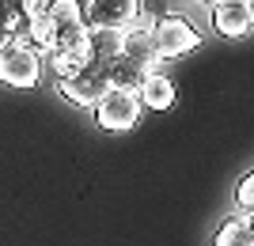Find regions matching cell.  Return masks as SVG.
Instances as JSON below:
<instances>
[{"label": "cell", "mask_w": 254, "mask_h": 246, "mask_svg": "<svg viewBox=\"0 0 254 246\" xmlns=\"http://www.w3.org/2000/svg\"><path fill=\"white\" fill-rule=\"evenodd\" d=\"M23 31H27V19L19 11V0H0V42L19 38Z\"/></svg>", "instance_id": "obj_12"}, {"label": "cell", "mask_w": 254, "mask_h": 246, "mask_svg": "<svg viewBox=\"0 0 254 246\" xmlns=\"http://www.w3.org/2000/svg\"><path fill=\"white\" fill-rule=\"evenodd\" d=\"M137 98H140V106L144 110H171L175 106V84H171V76H163V72H148L144 80H140V87H137Z\"/></svg>", "instance_id": "obj_8"}, {"label": "cell", "mask_w": 254, "mask_h": 246, "mask_svg": "<svg viewBox=\"0 0 254 246\" xmlns=\"http://www.w3.org/2000/svg\"><path fill=\"white\" fill-rule=\"evenodd\" d=\"M0 46H4V42H0Z\"/></svg>", "instance_id": "obj_22"}, {"label": "cell", "mask_w": 254, "mask_h": 246, "mask_svg": "<svg viewBox=\"0 0 254 246\" xmlns=\"http://www.w3.org/2000/svg\"><path fill=\"white\" fill-rule=\"evenodd\" d=\"M19 11H23V19H38V15L50 11V0H19Z\"/></svg>", "instance_id": "obj_16"}, {"label": "cell", "mask_w": 254, "mask_h": 246, "mask_svg": "<svg viewBox=\"0 0 254 246\" xmlns=\"http://www.w3.org/2000/svg\"><path fill=\"white\" fill-rule=\"evenodd\" d=\"M122 53L129 57V61H137L140 68H144V76L148 72H163L159 68V53H156V42H152V31H140V27H126V46H122Z\"/></svg>", "instance_id": "obj_7"}, {"label": "cell", "mask_w": 254, "mask_h": 246, "mask_svg": "<svg viewBox=\"0 0 254 246\" xmlns=\"http://www.w3.org/2000/svg\"><path fill=\"white\" fill-rule=\"evenodd\" d=\"M212 31L220 38H247L254 31L247 4H239V0H216L212 4Z\"/></svg>", "instance_id": "obj_6"}, {"label": "cell", "mask_w": 254, "mask_h": 246, "mask_svg": "<svg viewBox=\"0 0 254 246\" xmlns=\"http://www.w3.org/2000/svg\"><path fill=\"white\" fill-rule=\"evenodd\" d=\"M152 42H156L159 61H175V57H186L201 46V31L193 27L186 15H175V11H159L156 27H152Z\"/></svg>", "instance_id": "obj_2"}, {"label": "cell", "mask_w": 254, "mask_h": 246, "mask_svg": "<svg viewBox=\"0 0 254 246\" xmlns=\"http://www.w3.org/2000/svg\"><path fill=\"white\" fill-rule=\"evenodd\" d=\"M201 4H216V0H201Z\"/></svg>", "instance_id": "obj_19"}, {"label": "cell", "mask_w": 254, "mask_h": 246, "mask_svg": "<svg viewBox=\"0 0 254 246\" xmlns=\"http://www.w3.org/2000/svg\"><path fill=\"white\" fill-rule=\"evenodd\" d=\"M91 114H95V125L103 129V133H126V129H133L140 121L144 106H140L137 91H114V87H110Z\"/></svg>", "instance_id": "obj_3"}, {"label": "cell", "mask_w": 254, "mask_h": 246, "mask_svg": "<svg viewBox=\"0 0 254 246\" xmlns=\"http://www.w3.org/2000/svg\"><path fill=\"white\" fill-rule=\"evenodd\" d=\"M80 4H87V0H80Z\"/></svg>", "instance_id": "obj_21"}, {"label": "cell", "mask_w": 254, "mask_h": 246, "mask_svg": "<svg viewBox=\"0 0 254 246\" xmlns=\"http://www.w3.org/2000/svg\"><path fill=\"white\" fill-rule=\"evenodd\" d=\"M42 80V53L34 49L27 38H8L0 46V84L15 87V91H31Z\"/></svg>", "instance_id": "obj_1"}, {"label": "cell", "mask_w": 254, "mask_h": 246, "mask_svg": "<svg viewBox=\"0 0 254 246\" xmlns=\"http://www.w3.org/2000/svg\"><path fill=\"white\" fill-rule=\"evenodd\" d=\"M247 11H251V27H254V0H247Z\"/></svg>", "instance_id": "obj_18"}, {"label": "cell", "mask_w": 254, "mask_h": 246, "mask_svg": "<svg viewBox=\"0 0 254 246\" xmlns=\"http://www.w3.org/2000/svg\"><path fill=\"white\" fill-rule=\"evenodd\" d=\"M243 224H247V227L254 231V212H247V216H243Z\"/></svg>", "instance_id": "obj_17"}, {"label": "cell", "mask_w": 254, "mask_h": 246, "mask_svg": "<svg viewBox=\"0 0 254 246\" xmlns=\"http://www.w3.org/2000/svg\"><path fill=\"white\" fill-rule=\"evenodd\" d=\"M235 208H239V212H254V171L251 174H243V178H239V186H235Z\"/></svg>", "instance_id": "obj_15"}, {"label": "cell", "mask_w": 254, "mask_h": 246, "mask_svg": "<svg viewBox=\"0 0 254 246\" xmlns=\"http://www.w3.org/2000/svg\"><path fill=\"white\" fill-rule=\"evenodd\" d=\"M144 8V0H87L84 4V19L87 27H118L126 31L137 19V11Z\"/></svg>", "instance_id": "obj_5"}, {"label": "cell", "mask_w": 254, "mask_h": 246, "mask_svg": "<svg viewBox=\"0 0 254 246\" xmlns=\"http://www.w3.org/2000/svg\"><path fill=\"white\" fill-rule=\"evenodd\" d=\"M239 4H247V0H239Z\"/></svg>", "instance_id": "obj_20"}, {"label": "cell", "mask_w": 254, "mask_h": 246, "mask_svg": "<svg viewBox=\"0 0 254 246\" xmlns=\"http://www.w3.org/2000/svg\"><path fill=\"white\" fill-rule=\"evenodd\" d=\"M46 15H50L57 27H61V23H87L80 0H50V11H46Z\"/></svg>", "instance_id": "obj_14"}, {"label": "cell", "mask_w": 254, "mask_h": 246, "mask_svg": "<svg viewBox=\"0 0 254 246\" xmlns=\"http://www.w3.org/2000/svg\"><path fill=\"white\" fill-rule=\"evenodd\" d=\"M110 91V80H106V64H87V68H80L76 76H68V80H61V95L72 102V106H84V110H95L99 98Z\"/></svg>", "instance_id": "obj_4"}, {"label": "cell", "mask_w": 254, "mask_h": 246, "mask_svg": "<svg viewBox=\"0 0 254 246\" xmlns=\"http://www.w3.org/2000/svg\"><path fill=\"white\" fill-rule=\"evenodd\" d=\"M212 246H254V231L243 224V216H235V220H224Z\"/></svg>", "instance_id": "obj_11"}, {"label": "cell", "mask_w": 254, "mask_h": 246, "mask_svg": "<svg viewBox=\"0 0 254 246\" xmlns=\"http://www.w3.org/2000/svg\"><path fill=\"white\" fill-rule=\"evenodd\" d=\"M42 64L50 68L53 76H57V84L61 80H68V76H76L80 68H76V61H72V49H50V53L42 57Z\"/></svg>", "instance_id": "obj_13"}, {"label": "cell", "mask_w": 254, "mask_h": 246, "mask_svg": "<svg viewBox=\"0 0 254 246\" xmlns=\"http://www.w3.org/2000/svg\"><path fill=\"white\" fill-rule=\"evenodd\" d=\"M122 46H126V31L118 27H87V49L99 64H110L114 57H122Z\"/></svg>", "instance_id": "obj_9"}, {"label": "cell", "mask_w": 254, "mask_h": 246, "mask_svg": "<svg viewBox=\"0 0 254 246\" xmlns=\"http://www.w3.org/2000/svg\"><path fill=\"white\" fill-rule=\"evenodd\" d=\"M106 80H110V87H114V91H137L140 80H144V68L122 53V57H114V61L106 64Z\"/></svg>", "instance_id": "obj_10"}]
</instances>
